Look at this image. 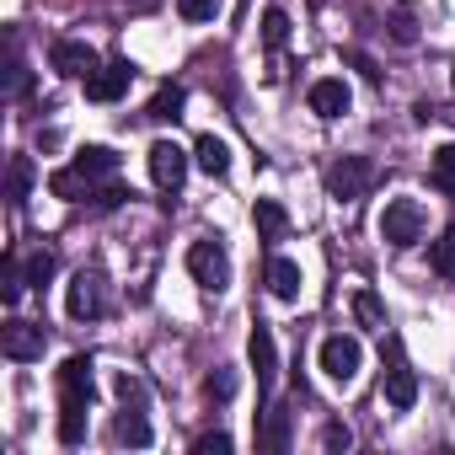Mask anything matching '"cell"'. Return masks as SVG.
Here are the masks:
<instances>
[{"instance_id":"obj_1","label":"cell","mask_w":455,"mask_h":455,"mask_svg":"<svg viewBox=\"0 0 455 455\" xmlns=\"http://www.w3.org/2000/svg\"><path fill=\"white\" fill-rule=\"evenodd\" d=\"M97 402V364L92 354H70L60 364V444H81L86 439V412Z\"/></svg>"},{"instance_id":"obj_2","label":"cell","mask_w":455,"mask_h":455,"mask_svg":"<svg viewBox=\"0 0 455 455\" xmlns=\"http://www.w3.org/2000/svg\"><path fill=\"white\" fill-rule=\"evenodd\" d=\"M118 172V150L113 145H86L70 166H60L54 177H49V193L54 198H86V193H97V182H108Z\"/></svg>"},{"instance_id":"obj_3","label":"cell","mask_w":455,"mask_h":455,"mask_svg":"<svg viewBox=\"0 0 455 455\" xmlns=\"http://www.w3.org/2000/svg\"><path fill=\"white\" fill-rule=\"evenodd\" d=\"M188 274H193L198 290L225 295V290H231V252H225V242H220V236L193 242V247H188Z\"/></svg>"},{"instance_id":"obj_4","label":"cell","mask_w":455,"mask_h":455,"mask_svg":"<svg viewBox=\"0 0 455 455\" xmlns=\"http://www.w3.org/2000/svg\"><path fill=\"white\" fill-rule=\"evenodd\" d=\"M375 161L370 156H338L332 166H327V193L338 198V204H354V198H364L370 188H375Z\"/></svg>"},{"instance_id":"obj_5","label":"cell","mask_w":455,"mask_h":455,"mask_svg":"<svg viewBox=\"0 0 455 455\" xmlns=\"http://www.w3.org/2000/svg\"><path fill=\"white\" fill-rule=\"evenodd\" d=\"M65 311H70L76 322H102V316H108V279H102V268H81V274L70 279Z\"/></svg>"},{"instance_id":"obj_6","label":"cell","mask_w":455,"mask_h":455,"mask_svg":"<svg viewBox=\"0 0 455 455\" xmlns=\"http://www.w3.org/2000/svg\"><path fill=\"white\" fill-rule=\"evenodd\" d=\"M380 236H386L396 252L418 247V242H423V204H418V198H391L386 214H380Z\"/></svg>"},{"instance_id":"obj_7","label":"cell","mask_w":455,"mask_h":455,"mask_svg":"<svg viewBox=\"0 0 455 455\" xmlns=\"http://www.w3.org/2000/svg\"><path fill=\"white\" fill-rule=\"evenodd\" d=\"M316 359H322V375H327V380L348 386V380L359 375V364H364V343H359V338H348V332H332V338H322Z\"/></svg>"},{"instance_id":"obj_8","label":"cell","mask_w":455,"mask_h":455,"mask_svg":"<svg viewBox=\"0 0 455 455\" xmlns=\"http://www.w3.org/2000/svg\"><path fill=\"white\" fill-rule=\"evenodd\" d=\"M247 359H252V375H258V396H268L274 380H279V343H274V327L268 322H252Z\"/></svg>"},{"instance_id":"obj_9","label":"cell","mask_w":455,"mask_h":455,"mask_svg":"<svg viewBox=\"0 0 455 455\" xmlns=\"http://www.w3.org/2000/svg\"><path fill=\"white\" fill-rule=\"evenodd\" d=\"M44 348H49V332L38 322H6V332H0V354L17 359V364L44 359Z\"/></svg>"},{"instance_id":"obj_10","label":"cell","mask_w":455,"mask_h":455,"mask_svg":"<svg viewBox=\"0 0 455 455\" xmlns=\"http://www.w3.org/2000/svg\"><path fill=\"white\" fill-rule=\"evenodd\" d=\"M134 86V65L129 60H108L86 76V102H118L124 92Z\"/></svg>"},{"instance_id":"obj_11","label":"cell","mask_w":455,"mask_h":455,"mask_svg":"<svg viewBox=\"0 0 455 455\" xmlns=\"http://www.w3.org/2000/svg\"><path fill=\"white\" fill-rule=\"evenodd\" d=\"M150 177H156L161 193H177L182 177H188V150L172 145V140H156V145H150Z\"/></svg>"},{"instance_id":"obj_12","label":"cell","mask_w":455,"mask_h":455,"mask_svg":"<svg viewBox=\"0 0 455 455\" xmlns=\"http://www.w3.org/2000/svg\"><path fill=\"white\" fill-rule=\"evenodd\" d=\"M306 102H311V113H316V118H343V113H348V102H354V92H348V81H343V76H322V81H311Z\"/></svg>"},{"instance_id":"obj_13","label":"cell","mask_w":455,"mask_h":455,"mask_svg":"<svg viewBox=\"0 0 455 455\" xmlns=\"http://www.w3.org/2000/svg\"><path fill=\"white\" fill-rule=\"evenodd\" d=\"M49 65L76 81V76H92V70H97V49H92L86 38H60V44L49 49Z\"/></svg>"},{"instance_id":"obj_14","label":"cell","mask_w":455,"mask_h":455,"mask_svg":"<svg viewBox=\"0 0 455 455\" xmlns=\"http://www.w3.org/2000/svg\"><path fill=\"white\" fill-rule=\"evenodd\" d=\"M113 434H118V444H129V450H150V444H156V428H150V418H145V402H124Z\"/></svg>"},{"instance_id":"obj_15","label":"cell","mask_w":455,"mask_h":455,"mask_svg":"<svg viewBox=\"0 0 455 455\" xmlns=\"http://www.w3.org/2000/svg\"><path fill=\"white\" fill-rule=\"evenodd\" d=\"M258 444H263L268 455H284V450L295 444V412H290V407H268L263 423H258Z\"/></svg>"},{"instance_id":"obj_16","label":"cell","mask_w":455,"mask_h":455,"mask_svg":"<svg viewBox=\"0 0 455 455\" xmlns=\"http://www.w3.org/2000/svg\"><path fill=\"white\" fill-rule=\"evenodd\" d=\"M252 225H258L263 242H284V236H290V209H284L279 198H258V204H252Z\"/></svg>"},{"instance_id":"obj_17","label":"cell","mask_w":455,"mask_h":455,"mask_svg":"<svg viewBox=\"0 0 455 455\" xmlns=\"http://www.w3.org/2000/svg\"><path fill=\"white\" fill-rule=\"evenodd\" d=\"M263 279H268L274 300H300V284H306V279H300V263H295V258H268V274H263Z\"/></svg>"},{"instance_id":"obj_18","label":"cell","mask_w":455,"mask_h":455,"mask_svg":"<svg viewBox=\"0 0 455 455\" xmlns=\"http://www.w3.org/2000/svg\"><path fill=\"white\" fill-rule=\"evenodd\" d=\"M193 161H198L209 177H225V172H231V145H225L220 134H204V140L193 145Z\"/></svg>"},{"instance_id":"obj_19","label":"cell","mask_w":455,"mask_h":455,"mask_svg":"<svg viewBox=\"0 0 455 455\" xmlns=\"http://www.w3.org/2000/svg\"><path fill=\"white\" fill-rule=\"evenodd\" d=\"M386 402H391L396 412H407V407L418 402V375H412L407 364H396V370L386 375Z\"/></svg>"},{"instance_id":"obj_20","label":"cell","mask_w":455,"mask_h":455,"mask_svg":"<svg viewBox=\"0 0 455 455\" xmlns=\"http://www.w3.org/2000/svg\"><path fill=\"white\" fill-rule=\"evenodd\" d=\"M33 86V70L22 65V49H17V33H12V49H6V102H17L22 92Z\"/></svg>"},{"instance_id":"obj_21","label":"cell","mask_w":455,"mask_h":455,"mask_svg":"<svg viewBox=\"0 0 455 455\" xmlns=\"http://www.w3.org/2000/svg\"><path fill=\"white\" fill-rule=\"evenodd\" d=\"M28 290H33V284H28V268H22V258H6V268H0V300H6V306H17Z\"/></svg>"},{"instance_id":"obj_22","label":"cell","mask_w":455,"mask_h":455,"mask_svg":"<svg viewBox=\"0 0 455 455\" xmlns=\"http://www.w3.org/2000/svg\"><path fill=\"white\" fill-rule=\"evenodd\" d=\"M182 108H188V92H182V86H161L156 102H150V118H156V124H177Z\"/></svg>"},{"instance_id":"obj_23","label":"cell","mask_w":455,"mask_h":455,"mask_svg":"<svg viewBox=\"0 0 455 455\" xmlns=\"http://www.w3.org/2000/svg\"><path fill=\"white\" fill-rule=\"evenodd\" d=\"M428 263H434V274H439V279H455V220L439 231V242H434Z\"/></svg>"},{"instance_id":"obj_24","label":"cell","mask_w":455,"mask_h":455,"mask_svg":"<svg viewBox=\"0 0 455 455\" xmlns=\"http://www.w3.org/2000/svg\"><path fill=\"white\" fill-rule=\"evenodd\" d=\"M428 177H434V188H439V193H450V198H455V145H439V150H434Z\"/></svg>"},{"instance_id":"obj_25","label":"cell","mask_w":455,"mask_h":455,"mask_svg":"<svg viewBox=\"0 0 455 455\" xmlns=\"http://www.w3.org/2000/svg\"><path fill=\"white\" fill-rule=\"evenodd\" d=\"M6 193H12V204H28V193H33V161H28V156H12Z\"/></svg>"},{"instance_id":"obj_26","label":"cell","mask_w":455,"mask_h":455,"mask_svg":"<svg viewBox=\"0 0 455 455\" xmlns=\"http://www.w3.org/2000/svg\"><path fill=\"white\" fill-rule=\"evenodd\" d=\"M22 268H28V284H33V290H44V284L54 279V268H60V258H54L49 247H38V252H33V258H28Z\"/></svg>"},{"instance_id":"obj_27","label":"cell","mask_w":455,"mask_h":455,"mask_svg":"<svg viewBox=\"0 0 455 455\" xmlns=\"http://www.w3.org/2000/svg\"><path fill=\"white\" fill-rule=\"evenodd\" d=\"M354 316H359V327H386L380 295H375V290H359V295H354Z\"/></svg>"},{"instance_id":"obj_28","label":"cell","mask_w":455,"mask_h":455,"mask_svg":"<svg viewBox=\"0 0 455 455\" xmlns=\"http://www.w3.org/2000/svg\"><path fill=\"white\" fill-rule=\"evenodd\" d=\"M236 386H242V380H236V370H225V364H220V370L204 380V396H209V402H231V396H236Z\"/></svg>"},{"instance_id":"obj_29","label":"cell","mask_w":455,"mask_h":455,"mask_svg":"<svg viewBox=\"0 0 455 455\" xmlns=\"http://www.w3.org/2000/svg\"><path fill=\"white\" fill-rule=\"evenodd\" d=\"M225 12V0H177V17L182 22H214Z\"/></svg>"},{"instance_id":"obj_30","label":"cell","mask_w":455,"mask_h":455,"mask_svg":"<svg viewBox=\"0 0 455 455\" xmlns=\"http://www.w3.org/2000/svg\"><path fill=\"white\" fill-rule=\"evenodd\" d=\"M284 38H290V17H284L279 6H268V12H263V44H268V49H284Z\"/></svg>"},{"instance_id":"obj_31","label":"cell","mask_w":455,"mask_h":455,"mask_svg":"<svg viewBox=\"0 0 455 455\" xmlns=\"http://www.w3.org/2000/svg\"><path fill=\"white\" fill-rule=\"evenodd\" d=\"M236 450V439L225 434V428H214V434H198L193 439V455H231Z\"/></svg>"},{"instance_id":"obj_32","label":"cell","mask_w":455,"mask_h":455,"mask_svg":"<svg viewBox=\"0 0 455 455\" xmlns=\"http://www.w3.org/2000/svg\"><path fill=\"white\" fill-rule=\"evenodd\" d=\"M386 28H391V44H402V49H407V44H418V22H412V12H391V22H386Z\"/></svg>"},{"instance_id":"obj_33","label":"cell","mask_w":455,"mask_h":455,"mask_svg":"<svg viewBox=\"0 0 455 455\" xmlns=\"http://www.w3.org/2000/svg\"><path fill=\"white\" fill-rule=\"evenodd\" d=\"M354 444V428L348 423H327L322 428V450H348Z\"/></svg>"},{"instance_id":"obj_34","label":"cell","mask_w":455,"mask_h":455,"mask_svg":"<svg viewBox=\"0 0 455 455\" xmlns=\"http://www.w3.org/2000/svg\"><path fill=\"white\" fill-rule=\"evenodd\" d=\"M124 198H134V193H129V188H118V182H113V188H102V193H97V198H92V209H118V204H124Z\"/></svg>"},{"instance_id":"obj_35","label":"cell","mask_w":455,"mask_h":455,"mask_svg":"<svg viewBox=\"0 0 455 455\" xmlns=\"http://www.w3.org/2000/svg\"><path fill=\"white\" fill-rule=\"evenodd\" d=\"M354 70H359V76H364V81H380V70H375V65H370V60H364V54H354Z\"/></svg>"},{"instance_id":"obj_36","label":"cell","mask_w":455,"mask_h":455,"mask_svg":"<svg viewBox=\"0 0 455 455\" xmlns=\"http://www.w3.org/2000/svg\"><path fill=\"white\" fill-rule=\"evenodd\" d=\"M450 92H455V70H450Z\"/></svg>"},{"instance_id":"obj_37","label":"cell","mask_w":455,"mask_h":455,"mask_svg":"<svg viewBox=\"0 0 455 455\" xmlns=\"http://www.w3.org/2000/svg\"><path fill=\"white\" fill-rule=\"evenodd\" d=\"M311 6H322V0H311Z\"/></svg>"}]
</instances>
